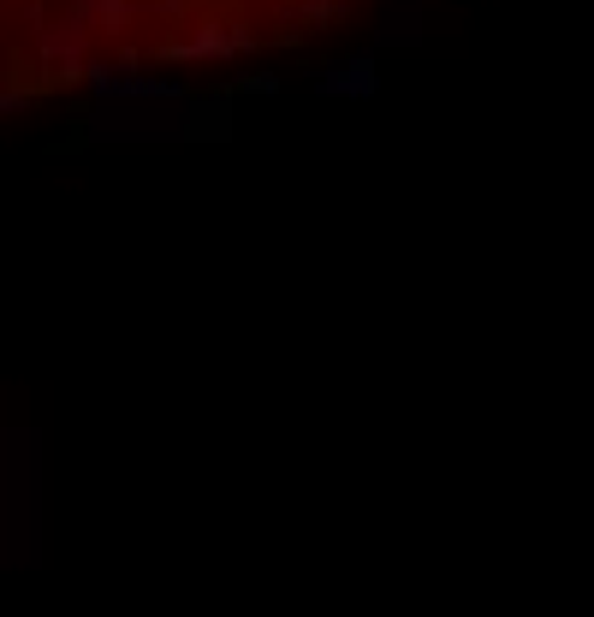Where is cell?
<instances>
[{
  "label": "cell",
  "mask_w": 594,
  "mask_h": 617,
  "mask_svg": "<svg viewBox=\"0 0 594 617\" xmlns=\"http://www.w3.org/2000/svg\"><path fill=\"white\" fill-rule=\"evenodd\" d=\"M369 96L374 90V60H351V66H339V78H322V96Z\"/></svg>",
  "instance_id": "obj_1"
}]
</instances>
